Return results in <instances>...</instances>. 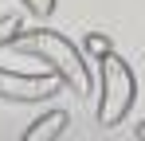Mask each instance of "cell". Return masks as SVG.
Listing matches in <instances>:
<instances>
[{"instance_id": "cell-1", "label": "cell", "mask_w": 145, "mask_h": 141, "mask_svg": "<svg viewBox=\"0 0 145 141\" xmlns=\"http://www.w3.org/2000/svg\"><path fill=\"white\" fill-rule=\"evenodd\" d=\"M12 47H16L20 55H27V59L43 63L51 74H59L74 94H90V86H94L90 63H86V55H82L67 35H59V31H51V27H31V31H24Z\"/></svg>"}, {"instance_id": "cell-2", "label": "cell", "mask_w": 145, "mask_h": 141, "mask_svg": "<svg viewBox=\"0 0 145 141\" xmlns=\"http://www.w3.org/2000/svg\"><path fill=\"white\" fill-rule=\"evenodd\" d=\"M94 67H98V110H94V118L102 129H114V125H121L129 118L133 102H137V78H133V67L114 47L106 55H98Z\"/></svg>"}, {"instance_id": "cell-3", "label": "cell", "mask_w": 145, "mask_h": 141, "mask_svg": "<svg viewBox=\"0 0 145 141\" xmlns=\"http://www.w3.org/2000/svg\"><path fill=\"white\" fill-rule=\"evenodd\" d=\"M63 86L51 70H27V67H0V98L8 102H43Z\"/></svg>"}, {"instance_id": "cell-4", "label": "cell", "mask_w": 145, "mask_h": 141, "mask_svg": "<svg viewBox=\"0 0 145 141\" xmlns=\"http://www.w3.org/2000/svg\"><path fill=\"white\" fill-rule=\"evenodd\" d=\"M63 129H67V114H63V110H47V114H39L24 133H20V141H59Z\"/></svg>"}, {"instance_id": "cell-5", "label": "cell", "mask_w": 145, "mask_h": 141, "mask_svg": "<svg viewBox=\"0 0 145 141\" xmlns=\"http://www.w3.org/2000/svg\"><path fill=\"white\" fill-rule=\"evenodd\" d=\"M20 35H24V20L20 16H0V47L16 43Z\"/></svg>"}, {"instance_id": "cell-6", "label": "cell", "mask_w": 145, "mask_h": 141, "mask_svg": "<svg viewBox=\"0 0 145 141\" xmlns=\"http://www.w3.org/2000/svg\"><path fill=\"white\" fill-rule=\"evenodd\" d=\"M27 8V16H35V20H47L51 12H55V0H20Z\"/></svg>"}, {"instance_id": "cell-7", "label": "cell", "mask_w": 145, "mask_h": 141, "mask_svg": "<svg viewBox=\"0 0 145 141\" xmlns=\"http://www.w3.org/2000/svg\"><path fill=\"white\" fill-rule=\"evenodd\" d=\"M133 133H137V141H145V121L137 125V129H133Z\"/></svg>"}]
</instances>
